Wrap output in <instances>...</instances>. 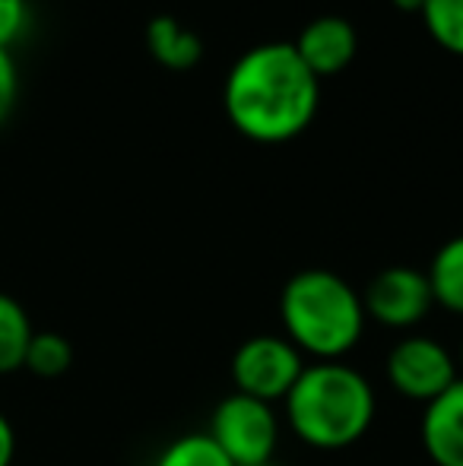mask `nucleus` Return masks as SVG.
Listing matches in <instances>:
<instances>
[{"label":"nucleus","mask_w":463,"mask_h":466,"mask_svg":"<svg viewBox=\"0 0 463 466\" xmlns=\"http://www.w3.org/2000/svg\"><path fill=\"white\" fill-rule=\"evenodd\" d=\"M226 117L254 143H286L311 127L321 80L289 42H264L232 64L223 86Z\"/></svg>","instance_id":"1"},{"label":"nucleus","mask_w":463,"mask_h":466,"mask_svg":"<svg viewBox=\"0 0 463 466\" xmlns=\"http://www.w3.org/2000/svg\"><path fill=\"white\" fill-rule=\"evenodd\" d=\"M292 435L315 451H343L368 435L377 412L371 380L347 362H311L286 393Z\"/></svg>","instance_id":"2"},{"label":"nucleus","mask_w":463,"mask_h":466,"mask_svg":"<svg viewBox=\"0 0 463 466\" xmlns=\"http://www.w3.org/2000/svg\"><path fill=\"white\" fill-rule=\"evenodd\" d=\"M283 337L315 362H343L365 333L362 292L334 270H302L279 292Z\"/></svg>","instance_id":"3"},{"label":"nucleus","mask_w":463,"mask_h":466,"mask_svg":"<svg viewBox=\"0 0 463 466\" xmlns=\"http://www.w3.org/2000/svg\"><path fill=\"white\" fill-rule=\"evenodd\" d=\"M206 435L219 444V451L235 466H260L270 463L277 454L279 416L273 403L235 390L216 403Z\"/></svg>","instance_id":"4"},{"label":"nucleus","mask_w":463,"mask_h":466,"mask_svg":"<svg viewBox=\"0 0 463 466\" xmlns=\"http://www.w3.org/2000/svg\"><path fill=\"white\" fill-rule=\"evenodd\" d=\"M305 356L279 333H257L247 337L232 356V384L238 393H247L264 403L286 400L305 371Z\"/></svg>","instance_id":"5"},{"label":"nucleus","mask_w":463,"mask_h":466,"mask_svg":"<svg viewBox=\"0 0 463 466\" xmlns=\"http://www.w3.org/2000/svg\"><path fill=\"white\" fill-rule=\"evenodd\" d=\"M384 374L400 397L428 406L460 378V369L458 356L448 346L416 333V337H403L390 346Z\"/></svg>","instance_id":"6"},{"label":"nucleus","mask_w":463,"mask_h":466,"mask_svg":"<svg viewBox=\"0 0 463 466\" xmlns=\"http://www.w3.org/2000/svg\"><path fill=\"white\" fill-rule=\"evenodd\" d=\"M365 318L388 330H409L422 324L435 308V295L426 270L416 267H388L365 286Z\"/></svg>","instance_id":"7"},{"label":"nucleus","mask_w":463,"mask_h":466,"mask_svg":"<svg viewBox=\"0 0 463 466\" xmlns=\"http://www.w3.org/2000/svg\"><path fill=\"white\" fill-rule=\"evenodd\" d=\"M296 55L302 57V64L317 76H337L352 64L358 48L356 29L349 19L343 16H317L298 32V38L292 42Z\"/></svg>","instance_id":"8"},{"label":"nucleus","mask_w":463,"mask_h":466,"mask_svg":"<svg viewBox=\"0 0 463 466\" xmlns=\"http://www.w3.org/2000/svg\"><path fill=\"white\" fill-rule=\"evenodd\" d=\"M419 435L435 466H463V378L426 406Z\"/></svg>","instance_id":"9"},{"label":"nucleus","mask_w":463,"mask_h":466,"mask_svg":"<svg viewBox=\"0 0 463 466\" xmlns=\"http://www.w3.org/2000/svg\"><path fill=\"white\" fill-rule=\"evenodd\" d=\"M146 48L166 70H194L204 57V42L175 16H156L146 25Z\"/></svg>","instance_id":"10"},{"label":"nucleus","mask_w":463,"mask_h":466,"mask_svg":"<svg viewBox=\"0 0 463 466\" xmlns=\"http://www.w3.org/2000/svg\"><path fill=\"white\" fill-rule=\"evenodd\" d=\"M426 277L432 286L435 305L463 318V235H454L435 251Z\"/></svg>","instance_id":"11"},{"label":"nucleus","mask_w":463,"mask_h":466,"mask_svg":"<svg viewBox=\"0 0 463 466\" xmlns=\"http://www.w3.org/2000/svg\"><path fill=\"white\" fill-rule=\"evenodd\" d=\"M32 333H35V327H32L25 308L13 295L0 292V374L23 369Z\"/></svg>","instance_id":"12"},{"label":"nucleus","mask_w":463,"mask_h":466,"mask_svg":"<svg viewBox=\"0 0 463 466\" xmlns=\"http://www.w3.org/2000/svg\"><path fill=\"white\" fill-rule=\"evenodd\" d=\"M153 466H235L206 431L178 435L162 448Z\"/></svg>","instance_id":"13"},{"label":"nucleus","mask_w":463,"mask_h":466,"mask_svg":"<svg viewBox=\"0 0 463 466\" xmlns=\"http://www.w3.org/2000/svg\"><path fill=\"white\" fill-rule=\"evenodd\" d=\"M419 16L435 45L463 57V0H426Z\"/></svg>","instance_id":"14"},{"label":"nucleus","mask_w":463,"mask_h":466,"mask_svg":"<svg viewBox=\"0 0 463 466\" xmlns=\"http://www.w3.org/2000/svg\"><path fill=\"white\" fill-rule=\"evenodd\" d=\"M74 365V346L67 337L51 330H35L32 333V343L25 350V365L38 378H57Z\"/></svg>","instance_id":"15"},{"label":"nucleus","mask_w":463,"mask_h":466,"mask_svg":"<svg viewBox=\"0 0 463 466\" xmlns=\"http://www.w3.org/2000/svg\"><path fill=\"white\" fill-rule=\"evenodd\" d=\"M29 25V4L25 0H0V48H10Z\"/></svg>","instance_id":"16"},{"label":"nucleus","mask_w":463,"mask_h":466,"mask_svg":"<svg viewBox=\"0 0 463 466\" xmlns=\"http://www.w3.org/2000/svg\"><path fill=\"white\" fill-rule=\"evenodd\" d=\"M19 98V70L13 61L10 48H0V124L13 115Z\"/></svg>","instance_id":"17"},{"label":"nucleus","mask_w":463,"mask_h":466,"mask_svg":"<svg viewBox=\"0 0 463 466\" xmlns=\"http://www.w3.org/2000/svg\"><path fill=\"white\" fill-rule=\"evenodd\" d=\"M13 457H16V429L0 412V466H13Z\"/></svg>","instance_id":"18"},{"label":"nucleus","mask_w":463,"mask_h":466,"mask_svg":"<svg viewBox=\"0 0 463 466\" xmlns=\"http://www.w3.org/2000/svg\"><path fill=\"white\" fill-rule=\"evenodd\" d=\"M390 4H394L400 13H422V4H426V0H390Z\"/></svg>","instance_id":"19"},{"label":"nucleus","mask_w":463,"mask_h":466,"mask_svg":"<svg viewBox=\"0 0 463 466\" xmlns=\"http://www.w3.org/2000/svg\"><path fill=\"white\" fill-rule=\"evenodd\" d=\"M458 369H460V378H463V343H460V350H458Z\"/></svg>","instance_id":"20"},{"label":"nucleus","mask_w":463,"mask_h":466,"mask_svg":"<svg viewBox=\"0 0 463 466\" xmlns=\"http://www.w3.org/2000/svg\"><path fill=\"white\" fill-rule=\"evenodd\" d=\"M260 466H279V463H273V461H270V463H260Z\"/></svg>","instance_id":"21"}]
</instances>
